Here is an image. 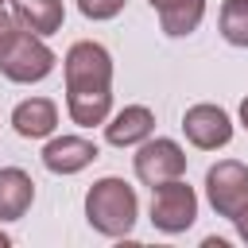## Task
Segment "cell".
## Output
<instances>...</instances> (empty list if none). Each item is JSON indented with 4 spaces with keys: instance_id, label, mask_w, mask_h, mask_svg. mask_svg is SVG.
<instances>
[{
    "instance_id": "cell-15",
    "label": "cell",
    "mask_w": 248,
    "mask_h": 248,
    "mask_svg": "<svg viewBox=\"0 0 248 248\" xmlns=\"http://www.w3.org/2000/svg\"><path fill=\"white\" fill-rule=\"evenodd\" d=\"M78 8H81V16H89V19H112V16L124 8V0H78Z\"/></svg>"
},
{
    "instance_id": "cell-10",
    "label": "cell",
    "mask_w": 248,
    "mask_h": 248,
    "mask_svg": "<svg viewBox=\"0 0 248 248\" xmlns=\"http://www.w3.org/2000/svg\"><path fill=\"white\" fill-rule=\"evenodd\" d=\"M31 198H35L31 174H23L19 167H4L0 170V221H19L31 209Z\"/></svg>"
},
{
    "instance_id": "cell-9",
    "label": "cell",
    "mask_w": 248,
    "mask_h": 248,
    "mask_svg": "<svg viewBox=\"0 0 248 248\" xmlns=\"http://www.w3.org/2000/svg\"><path fill=\"white\" fill-rule=\"evenodd\" d=\"M151 128H155L151 108L128 105L124 112H116V116L105 124V140H108L112 147H132V143H143V140L151 136Z\"/></svg>"
},
{
    "instance_id": "cell-7",
    "label": "cell",
    "mask_w": 248,
    "mask_h": 248,
    "mask_svg": "<svg viewBox=\"0 0 248 248\" xmlns=\"http://www.w3.org/2000/svg\"><path fill=\"white\" fill-rule=\"evenodd\" d=\"M182 132H186V140H190L194 147H202V151L225 147V143L232 140V124H229L225 108H217V105H194V108H186Z\"/></svg>"
},
{
    "instance_id": "cell-19",
    "label": "cell",
    "mask_w": 248,
    "mask_h": 248,
    "mask_svg": "<svg viewBox=\"0 0 248 248\" xmlns=\"http://www.w3.org/2000/svg\"><path fill=\"white\" fill-rule=\"evenodd\" d=\"M167 4H170V0H151V8H167Z\"/></svg>"
},
{
    "instance_id": "cell-21",
    "label": "cell",
    "mask_w": 248,
    "mask_h": 248,
    "mask_svg": "<svg viewBox=\"0 0 248 248\" xmlns=\"http://www.w3.org/2000/svg\"><path fill=\"white\" fill-rule=\"evenodd\" d=\"M0 4H4V0H0Z\"/></svg>"
},
{
    "instance_id": "cell-2",
    "label": "cell",
    "mask_w": 248,
    "mask_h": 248,
    "mask_svg": "<svg viewBox=\"0 0 248 248\" xmlns=\"http://www.w3.org/2000/svg\"><path fill=\"white\" fill-rule=\"evenodd\" d=\"M136 209H140L136 190L124 178H101L85 194V217L105 236H128L136 225Z\"/></svg>"
},
{
    "instance_id": "cell-11",
    "label": "cell",
    "mask_w": 248,
    "mask_h": 248,
    "mask_svg": "<svg viewBox=\"0 0 248 248\" xmlns=\"http://www.w3.org/2000/svg\"><path fill=\"white\" fill-rule=\"evenodd\" d=\"M12 16L31 35H54L62 27V0H12Z\"/></svg>"
},
{
    "instance_id": "cell-20",
    "label": "cell",
    "mask_w": 248,
    "mask_h": 248,
    "mask_svg": "<svg viewBox=\"0 0 248 248\" xmlns=\"http://www.w3.org/2000/svg\"><path fill=\"white\" fill-rule=\"evenodd\" d=\"M0 248H8V236H4V232H0Z\"/></svg>"
},
{
    "instance_id": "cell-5",
    "label": "cell",
    "mask_w": 248,
    "mask_h": 248,
    "mask_svg": "<svg viewBox=\"0 0 248 248\" xmlns=\"http://www.w3.org/2000/svg\"><path fill=\"white\" fill-rule=\"evenodd\" d=\"M205 194H209V205L217 209V217H236L240 205H248V167L236 163V159H225L217 167H209L205 174Z\"/></svg>"
},
{
    "instance_id": "cell-12",
    "label": "cell",
    "mask_w": 248,
    "mask_h": 248,
    "mask_svg": "<svg viewBox=\"0 0 248 248\" xmlns=\"http://www.w3.org/2000/svg\"><path fill=\"white\" fill-rule=\"evenodd\" d=\"M12 124L23 140H43L54 132L58 124V108L46 101V97H31V101H19L16 112H12Z\"/></svg>"
},
{
    "instance_id": "cell-6",
    "label": "cell",
    "mask_w": 248,
    "mask_h": 248,
    "mask_svg": "<svg viewBox=\"0 0 248 248\" xmlns=\"http://www.w3.org/2000/svg\"><path fill=\"white\" fill-rule=\"evenodd\" d=\"M182 170H186V155L174 140H147L136 151V178L151 190L170 178H182Z\"/></svg>"
},
{
    "instance_id": "cell-4",
    "label": "cell",
    "mask_w": 248,
    "mask_h": 248,
    "mask_svg": "<svg viewBox=\"0 0 248 248\" xmlns=\"http://www.w3.org/2000/svg\"><path fill=\"white\" fill-rule=\"evenodd\" d=\"M194 217H198V194L182 178H170V182L155 186V198H151V221H155V229L182 232V229L194 225Z\"/></svg>"
},
{
    "instance_id": "cell-8",
    "label": "cell",
    "mask_w": 248,
    "mask_h": 248,
    "mask_svg": "<svg viewBox=\"0 0 248 248\" xmlns=\"http://www.w3.org/2000/svg\"><path fill=\"white\" fill-rule=\"evenodd\" d=\"M93 159H97V147L81 136H62V140H50L43 147V167L54 170V174H78Z\"/></svg>"
},
{
    "instance_id": "cell-3",
    "label": "cell",
    "mask_w": 248,
    "mask_h": 248,
    "mask_svg": "<svg viewBox=\"0 0 248 248\" xmlns=\"http://www.w3.org/2000/svg\"><path fill=\"white\" fill-rule=\"evenodd\" d=\"M50 70H54V50L31 31H16L8 39V46L0 50V74L12 81H23V85L43 81Z\"/></svg>"
},
{
    "instance_id": "cell-18",
    "label": "cell",
    "mask_w": 248,
    "mask_h": 248,
    "mask_svg": "<svg viewBox=\"0 0 248 248\" xmlns=\"http://www.w3.org/2000/svg\"><path fill=\"white\" fill-rule=\"evenodd\" d=\"M240 120H244V128H248V97L240 101Z\"/></svg>"
},
{
    "instance_id": "cell-13",
    "label": "cell",
    "mask_w": 248,
    "mask_h": 248,
    "mask_svg": "<svg viewBox=\"0 0 248 248\" xmlns=\"http://www.w3.org/2000/svg\"><path fill=\"white\" fill-rule=\"evenodd\" d=\"M205 16V0H170L167 8H159V23L167 35H190Z\"/></svg>"
},
{
    "instance_id": "cell-14",
    "label": "cell",
    "mask_w": 248,
    "mask_h": 248,
    "mask_svg": "<svg viewBox=\"0 0 248 248\" xmlns=\"http://www.w3.org/2000/svg\"><path fill=\"white\" fill-rule=\"evenodd\" d=\"M221 35L232 46H248V0H225V8H221Z\"/></svg>"
},
{
    "instance_id": "cell-17",
    "label": "cell",
    "mask_w": 248,
    "mask_h": 248,
    "mask_svg": "<svg viewBox=\"0 0 248 248\" xmlns=\"http://www.w3.org/2000/svg\"><path fill=\"white\" fill-rule=\"evenodd\" d=\"M232 225H236V232H240V240L248 244V205H240V209H236V217H232Z\"/></svg>"
},
{
    "instance_id": "cell-16",
    "label": "cell",
    "mask_w": 248,
    "mask_h": 248,
    "mask_svg": "<svg viewBox=\"0 0 248 248\" xmlns=\"http://www.w3.org/2000/svg\"><path fill=\"white\" fill-rule=\"evenodd\" d=\"M16 35V16H8L4 12V4H0V50L8 46V39Z\"/></svg>"
},
{
    "instance_id": "cell-1",
    "label": "cell",
    "mask_w": 248,
    "mask_h": 248,
    "mask_svg": "<svg viewBox=\"0 0 248 248\" xmlns=\"http://www.w3.org/2000/svg\"><path fill=\"white\" fill-rule=\"evenodd\" d=\"M66 108L81 128L105 124L112 108V58L101 43H74L66 50Z\"/></svg>"
}]
</instances>
